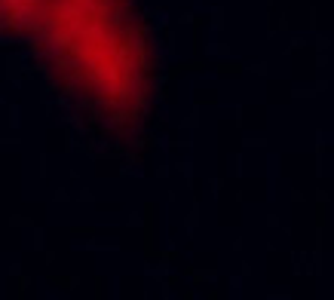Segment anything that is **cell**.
<instances>
[{
	"label": "cell",
	"instance_id": "6da1fadb",
	"mask_svg": "<svg viewBox=\"0 0 334 300\" xmlns=\"http://www.w3.org/2000/svg\"><path fill=\"white\" fill-rule=\"evenodd\" d=\"M135 31L129 0H0V34L34 49L65 89L104 77Z\"/></svg>",
	"mask_w": 334,
	"mask_h": 300
}]
</instances>
